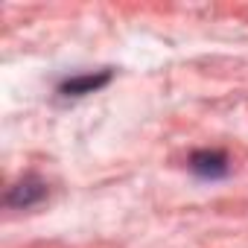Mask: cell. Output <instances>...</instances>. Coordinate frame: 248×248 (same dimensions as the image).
<instances>
[{"label": "cell", "mask_w": 248, "mask_h": 248, "mask_svg": "<svg viewBox=\"0 0 248 248\" xmlns=\"http://www.w3.org/2000/svg\"><path fill=\"white\" fill-rule=\"evenodd\" d=\"M114 82V67H102V70H88V73H73L67 79L59 82L56 93L62 99H82L91 93H99L102 88H108Z\"/></svg>", "instance_id": "cell-1"}, {"label": "cell", "mask_w": 248, "mask_h": 248, "mask_svg": "<svg viewBox=\"0 0 248 248\" xmlns=\"http://www.w3.org/2000/svg\"><path fill=\"white\" fill-rule=\"evenodd\" d=\"M190 172L202 181H219V178H228L231 172V158L222 152V149H196L187 161Z\"/></svg>", "instance_id": "cell-3"}, {"label": "cell", "mask_w": 248, "mask_h": 248, "mask_svg": "<svg viewBox=\"0 0 248 248\" xmlns=\"http://www.w3.org/2000/svg\"><path fill=\"white\" fill-rule=\"evenodd\" d=\"M47 193H50L47 181H44L41 175L30 172V175L18 178V181L6 190L3 204H6L9 210H30V207H35V204H41V202L47 199Z\"/></svg>", "instance_id": "cell-2"}]
</instances>
